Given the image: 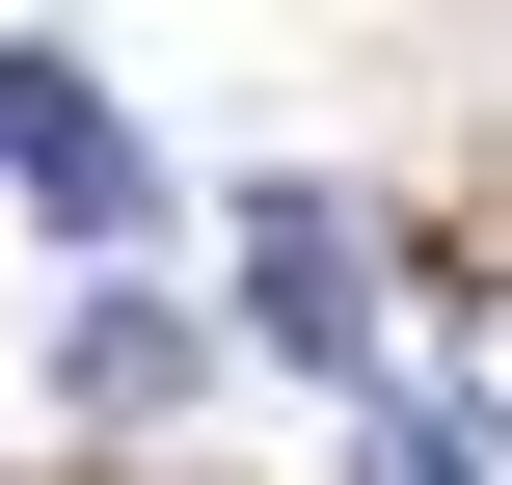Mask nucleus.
Listing matches in <instances>:
<instances>
[{"mask_svg":"<svg viewBox=\"0 0 512 485\" xmlns=\"http://www.w3.org/2000/svg\"><path fill=\"white\" fill-rule=\"evenodd\" d=\"M243 324H270L324 405H378V243H351L324 189H243Z\"/></svg>","mask_w":512,"mask_h":485,"instance_id":"obj_1","label":"nucleus"},{"mask_svg":"<svg viewBox=\"0 0 512 485\" xmlns=\"http://www.w3.org/2000/svg\"><path fill=\"white\" fill-rule=\"evenodd\" d=\"M0 162H27L54 243H135V216H162V162H135V108H108L81 54H0Z\"/></svg>","mask_w":512,"mask_h":485,"instance_id":"obj_2","label":"nucleus"},{"mask_svg":"<svg viewBox=\"0 0 512 485\" xmlns=\"http://www.w3.org/2000/svg\"><path fill=\"white\" fill-rule=\"evenodd\" d=\"M54 405L162 432V405H189V324H162V297H81V324H54Z\"/></svg>","mask_w":512,"mask_h":485,"instance_id":"obj_3","label":"nucleus"},{"mask_svg":"<svg viewBox=\"0 0 512 485\" xmlns=\"http://www.w3.org/2000/svg\"><path fill=\"white\" fill-rule=\"evenodd\" d=\"M351 485H486V432H459L432 378H378V405H351Z\"/></svg>","mask_w":512,"mask_h":485,"instance_id":"obj_4","label":"nucleus"},{"mask_svg":"<svg viewBox=\"0 0 512 485\" xmlns=\"http://www.w3.org/2000/svg\"><path fill=\"white\" fill-rule=\"evenodd\" d=\"M432 405H459V432H512V297L459 324V378H432Z\"/></svg>","mask_w":512,"mask_h":485,"instance_id":"obj_5","label":"nucleus"}]
</instances>
